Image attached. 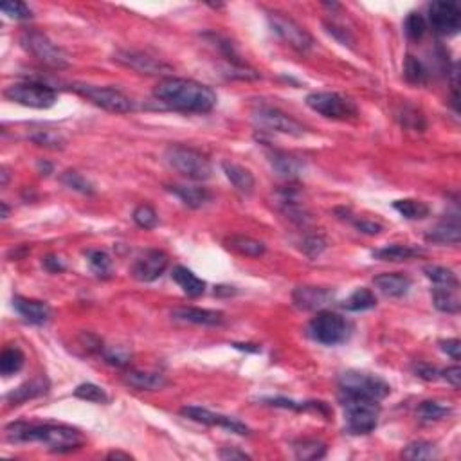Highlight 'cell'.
<instances>
[{"label":"cell","mask_w":461,"mask_h":461,"mask_svg":"<svg viewBox=\"0 0 461 461\" xmlns=\"http://www.w3.org/2000/svg\"><path fill=\"white\" fill-rule=\"evenodd\" d=\"M269 162L274 172L280 176H285V179H294V176L301 175L303 169H305V162L301 161L299 157L287 152H277V150H270Z\"/></svg>","instance_id":"cell-21"},{"label":"cell","mask_w":461,"mask_h":461,"mask_svg":"<svg viewBox=\"0 0 461 461\" xmlns=\"http://www.w3.org/2000/svg\"><path fill=\"white\" fill-rule=\"evenodd\" d=\"M168 254L162 253L159 249H150L145 251L136 260V263L132 265V276L137 281L143 283H150L155 281L157 277H161L164 274V270L168 269Z\"/></svg>","instance_id":"cell-16"},{"label":"cell","mask_w":461,"mask_h":461,"mask_svg":"<svg viewBox=\"0 0 461 461\" xmlns=\"http://www.w3.org/2000/svg\"><path fill=\"white\" fill-rule=\"evenodd\" d=\"M6 438L15 443H28L38 441L47 445L52 453H73L83 445V436L78 429L67 425L54 424H28V421H15L6 427Z\"/></svg>","instance_id":"cell-2"},{"label":"cell","mask_w":461,"mask_h":461,"mask_svg":"<svg viewBox=\"0 0 461 461\" xmlns=\"http://www.w3.org/2000/svg\"><path fill=\"white\" fill-rule=\"evenodd\" d=\"M256 125L261 128L273 130V132L287 133L292 137H303L306 133V128L301 125L299 121L290 117L283 110L276 109V107H269V104H260L253 112Z\"/></svg>","instance_id":"cell-11"},{"label":"cell","mask_w":461,"mask_h":461,"mask_svg":"<svg viewBox=\"0 0 461 461\" xmlns=\"http://www.w3.org/2000/svg\"><path fill=\"white\" fill-rule=\"evenodd\" d=\"M441 377L445 378L449 384H453L454 388H460L461 385V369L457 366H453V368H447L441 371Z\"/></svg>","instance_id":"cell-52"},{"label":"cell","mask_w":461,"mask_h":461,"mask_svg":"<svg viewBox=\"0 0 461 461\" xmlns=\"http://www.w3.org/2000/svg\"><path fill=\"white\" fill-rule=\"evenodd\" d=\"M168 191L173 193L175 197L181 198L188 208L198 209L204 208L208 202H211V193L205 188H198V186H168Z\"/></svg>","instance_id":"cell-26"},{"label":"cell","mask_w":461,"mask_h":461,"mask_svg":"<svg viewBox=\"0 0 461 461\" xmlns=\"http://www.w3.org/2000/svg\"><path fill=\"white\" fill-rule=\"evenodd\" d=\"M294 453L299 460H317L326 453V445L317 440H299L294 443Z\"/></svg>","instance_id":"cell-39"},{"label":"cell","mask_w":461,"mask_h":461,"mask_svg":"<svg viewBox=\"0 0 461 461\" xmlns=\"http://www.w3.org/2000/svg\"><path fill=\"white\" fill-rule=\"evenodd\" d=\"M267 404L274 405V407H283V409H292V411H317V413L330 417V407L325 402H296L289 400V398H267Z\"/></svg>","instance_id":"cell-31"},{"label":"cell","mask_w":461,"mask_h":461,"mask_svg":"<svg viewBox=\"0 0 461 461\" xmlns=\"http://www.w3.org/2000/svg\"><path fill=\"white\" fill-rule=\"evenodd\" d=\"M114 60L132 68L136 73L148 74V76H164V74L172 73V67L166 65L164 61L155 60V58L139 51H117L114 54Z\"/></svg>","instance_id":"cell-14"},{"label":"cell","mask_w":461,"mask_h":461,"mask_svg":"<svg viewBox=\"0 0 461 461\" xmlns=\"http://www.w3.org/2000/svg\"><path fill=\"white\" fill-rule=\"evenodd\" d=\"M402 456L405 460H413V461H420V460H433V457L438 456V449L434 443L431 441H413L409 445L405 447Z\"/></svg>","instance_id":"cell-38"},{"label":"cell","mask_w":461,"mask_h":461,"mask_svg":"<svg viewBox=\"0 0 461 461\" xmlns=\"http://www.w3.org/2000/svg\"><path fill=\"white\" fill-rule=\"evenodd\" d=\"M393 208L400 212L402 217L407 220H424L429 217L431 208L425 202L414 200V198H404V200H397Z\"/></svg>","instance_id":"cell-34"},{"label":"cell","mask_w":461,"mask_h":461,"mask_svg":"<svg viewBox=\"0 0 461 461\" xmlns=\"http://www.w3.org/2000/svg\"><path fill=\"white\" fill-rule=\"evenodd\" d=\"M8 179H9V173H8V169H2V186H6L8 184Z\"/></svg>","instance_id":"cell-58"},{"label":"cell","mask_w":461,"mask_h":461,"mask_svg":"<svg viewBox=\"0 0 461 461\" xmlns=\"http://www.w3.org/2000/svg\"><path fill=\"white\" fill-rule=\"evenodd\" d=\"M373 285L389 297H404L409 292L413 281L404 274H381L373 280Z\"/></svg>","instance_id":"cell-23"},{"label":"cell","mask_w":461,"mask_h":461,"mask_svg":"<svg viewBox=\"0 0 461 461\" xmlns=\"http://www.w3.org/2000/svg\"><path fill=\"white\" fill-rule=\"evenodd\" d=\"M173 319L184 323H193L200 326H220L224 325L225 317L222 312L208 309H197V306H181L172 312Z\"/></svg>","instance_id":"cell-19"},{"label":"cell","mask_w":461,"mask_h":461,"mask_svg":"<svg viewBox=\"0 0 461 461\" xmlns=\"http://www.w3.org/2000/svg\"><path fill=\"white\" fill-rule=\"evenodd\" d=\"M125 382L137 391H157V389H162L168 384L162 373L139 371V369H130L128 373L125 375Z\"/></svg>","instance_id":"cell-24"},{"label":"cell","mask_w":461,"mask_h":461,"mask_svg":"<svg viewBox=\"0 0 461 461\" xmlns=\"http://www.w3.org/2000/svg\"><path fill=\"white\" fill-rule=\"evenodd\" d=\"M424 274L433 281L434 287H457L456 274L447 267L427 265V267H424Z\"/></svg>","instance_id":"cell-36"},{"label":"cell","mask_w":461,"mask_h":461,"mask_svg":"<svg viewBox=\"0 0 461 461\" xmlns=\"http://www.w3.org/2000/svg\"><path fill=\"white\" fill-rule=\"evenodd\" d=\"M229 247L237 253H240L241 256H249V258H260L263 256L267 247H265L263 241L254 240L251 237H244V234H237V237H231L227 240Z\"/></svg>","instance_id":"cell-29"},{"label":"cell","mask_w":461,"mask_h":461,"mask_svg":"<svg viewBox=\"0 0 461 461\" xmlns=\"http://www.w3.org/2000/svg\"><path fill=\"white\" fill-rule=\"evenodd\" d=\"M103 357L114 366H125L130 361V353L121 346H110V348H103Z\"/></svg>","instance_id":"cell-47"},{"label":"cell","mask_w":461,"mask_h":461,"mask_svg":"<svg viewBox=\"0 0 461 461\" xmlns=\"http://www.w3.org/2000/svg\"><path fill=\"white\" fill-rule=\"evenodd\" d=\"M87 260L90 269L97 274L100 277H109L112 274V258L101 249L88 251Z\"/></svg>","instance_id":"cell-40"},{"label":"cell","mask_w":461,"mask_h":461,"mask_svg":"<svg viewBox=\"0 0 461 461\" xmlns=\"http://www.w3.org/2000/svg\"><path fill=\"white\" fill-rule=\"evenodd\" d=\"M218 456H220L222 460H251L249 454H245L237 449H222Z\"/></svg>","instance_id":"cell-54"},{"label":"cell","mask_w":461,"mask_h":461,"mask_svg":"<svg viewBox=\"0 0 461 461\" xmlns=\"http://www.w3.org/2000/svg\"><path fill=\"white\" fill-rule=\"evenodd\" d=\"M306 104L313 112L328 119H349L357 116L355 103L337 92H312L306 96Z\"/></svg>","instance_id":"cell-10"},{"label":"cell","mask_w":461,"mask_h":461,"mask_svg":"<svg viewBox=\"0 0 461 461\" xmlns=\"http://www.w3.org/2000/svg\"><path fill=\"white\" fill-rule=\"evenodd\" d=\"M433 303L440 312L457 313L461 309L460 296H457V287H434Z\"/></svg>","instance_id":"cell-28"},{"label":"cell","mask_w":461,"mask_h":461,"mask_svg":"<svg viewBox=\"0 0 461 461\" xmlns=\"http://www.w3.org/2000/svg\"><path fill=\"white\" fill-rule=\"evenodd\" d=\"M421 251L414 249V247H409V245H388V247H382V249L373 251V258L382 261H407L411 258L420 256Z\"/></svg>","instance_id":"cell-30"},{"label":"cell","mask_w":461,"mask_h":461,"mask_svg":"<svg viewBox=\"0 0 461 461\" xmlns=\"http://www.w3.org/2000/svg\"><path fill=\"white\" fill-rule=\"evenodd\" d=\"M74 397L81 398V400L92 402V404H109V395L104 393V389L96 384H80L74 389Z\"/></svg>","instance_id":"cell-42"},{"label":"cell","mask_w":461,"mask_h":461,"mask_svg":"<svg viewBox=\"0 0 461 461\" xmlns=\"http://www.w3.org/2000/svg\"><path fill=\"white\" fill-rule=\"evenodd\" d=\"M429 24L441 37H454L461 28V11L454 2L436 0L429 4Z\"/></svg>","instance_id":"cell-13"},{"label":"cell","mask_w":461,"mask_h":461,"mask_svg":"<svg viewBox=\"0 0 461 461\" xmlns=\"http://www.w3.org/2000/svg\"><path fill=\"white\" fill-rule=\"evenodd\" d=\"M4 96L13 103H18L29 109H51L52 104L58 101V94L54 88L44 83H35V81H25V83L9 85L4 90Z\"/></svg>","instance_id":"cell-7"},{"label":"cell","mask_w":461,"mask_h":461,"mask_svg":"<svg viewBox=\"0 0 461 461\" xmlns=\"http://www.w3.org/2000/svg\"><path fill=\"white\" fill-rule=\"evenodd\" d=\"M325 249H326V240L323 237H317V234L309 237L305 241H303V251H305L310 258L319 256Z\"/></svg>","instance_id":"cell-48"},{"label":"cell","mask_w":461,"mask_h":461,"mask_svg":"<svg viewBox=\"0 0 461 461\" xmlns=\"http://www.w3.org/2000/svg\"><path fill=\"white\" fill-rule=\"evenodd\" d=\"M2 218H8V215H9V208H8V204H6V202H2Z\"/></svg>","instance_id":"cell-57"},{"label":"cell","mask_w":461,"mask_h":461,"mask_svg":"<svg viewBox=\"0 0 461 461\" xmlns=\"http://www.w3.org/2000/svg\"><path fill=\"white\" fill-rule=\"evenodd\" d=\"M73 90L94 103L100 109L114 114H126L133 110V101L126 94L112 87H96V85L74 83Z\"/></svg>","instance_id":"cell-8"},{"label":"cell","mask_w":461,"mask_h":461,"mask_svg":"<svg viewBox=\"0 0 461 461\" xmlns=\"http://www.w3.org/2000/svg\"><path fill=\"white\" fill-rule=\"evenodd\" d=\"M182 417L189 418L193 421H198V424L204 425H217V427H224V429L231 431L234 434H240V436H245V434H249V427L241 421L234 420L231 417H225V414H218L212 413V411L204 409V407H198V405H186L181 409Z\"/></svg>","instance_id":"cell-15"},{"label":"cell","mask_w":461,"mask_h":461,"mask_svg":"<svg viewBox=\"0 0 461 461\" xmlns=\"http://www.w3.org/2000/svg\"><path fill=\"white\" fill-rule=\"evenodd\" d=\"M377 306V296L369 289H359L342 303V309L348 312H364Z\"/></svg>","instance_id":"cell-32"},{"label":"cell","mask_w":461,"mask_h":461,"mask_svg":"<svg viewBox=\"0 0 461 461\" xmlns=\"http://www.w3.org/2000/svg\"><path fill=\"white\" fill-rule=\"evenodd\" d=\"M449 413H450V407L441 405L440 402H431V400L421 402V405L418 407V414H420L421 420L425 421L441 420V418H445Z\"/></svg>","instance_id":"cell-44"},{"label":"cell","mask_w":461,"mask_h":461,"mask_svg":"<svg viewBox=\"0 0 461 461\" xmlns=\"http://www.w3.org/2000/svg\"><path fill=\"white\" fill-rule=\"evenodd\" d=\"M20 42L25 51L31 52L32 56L37 58L38 61H42L44 65H47V67L61 71V68H68V65H71L64 49L58 47L51 38L45 37L44 32L37 31V29L25 31L24 35H22Z\"/></svg>","instance_id":"cell-6"},{"label":"cell","mask_w":461,"mask_h":461,"mask_svg":"<svg viewBox=\"0 0 461 461\" xmlns=\"http://www.w3.org/2000/svg\"><path fill=\"white\" fill-rule=\"evenodd\" d=\"M341 404L345 407L346 429L348 433L361 436V434H369L377 429L378 417H381V404L375 398L362 397V395L339 393Z\"/></svg>","instance_id":"cell-3"},{"label":"cell","mask_w":461,"mask_h":461,"mask_svg":"<svg viewBox=\"0 0 461 461\" xmlns=\"http://www.w3.org/2000/svg\"><path fill=\"white\" fill-rule=\"evenodd\" d=\"M153 96L168 109L184 114H208L217 107L212 88L184 78H166L157 85Z\"/></svg>","instance_id":"cell-1"},{"label":"cell","mask_w":461,"mask_h":461,"mask_svg":"<svg viewBox=\"0 0 461 461\" xmlns=\"http://www.w3.org/2000/svg\"><path fill=\"white\" fill-rule=\"evenodd\" d=\"M404 76L405 80L409 81V83H414V85H421L427 81V76H429V73H427V68H425V65L421 64L418 58L414 56H407L404 61Z\"/></svg>","instance_id":"cell-41"},{"label":"cell","mask_w":461,"mask_h":461,"mask_svg":"<svg viewBox=\"0 0 461 461\" xmlns=\"http://www.w3.org/2000/svg\"><path fill=\"white\" fill-rule=\"evenodd\" d=\"M353 225H355L361 233L369 234V237H375V234L382 233V225L373 220H353Z\"/></svg>","instance_id":"cell-49"},{"label":"cell","mask_w":461,"mask_h":461,"mask_svg":"<svg viewBox=\"0 0 461 461\" xmlns=\"http://www.w3.org/2000/svg\"><path fill=\"white\" fill-rule=\"evenodd\" d=\"M339 389L345 393L362 395V397L384 400L391 393V385L378 375L362 373V371H346L339 378Z\"/></svg>","instance_id":"cell-9"},{"label":"cell","mask_w":461,"mask_h":461,"mask_svg":"<svg viewBox=\"0 0 461 461\" xmlns=\"http://www.w3.org/2000/svg\"><path fill=\"white\" fill-rule=\"evenodd\" d=\"M335 297L333 290L321 287H297L292 292L294 305L299 310H319L330 305Z\"/></svg>","instance_id":"cell-17"},{"label":"cell","mask_w":461,"mask_h":461,"mask_svg":"<svg viewBox=\"0 0 461 461\" xmlns=\"http://www.w3.org/2000/svg\"><path fill=\"white\" fill-rule=\"evenodd\" d=\"M425 238L434 244H447V245H457L460 244V220L456 215L443 218L440 224L434 225L429 233L425 234Z\"/></svg>","instance_id":"cell-22"},{"label":"cell","mask_w":461,"mask_h":461,"mask_svg":"<svg viewBox=\"0 0 461 461\" xmlns=\"http://www.w3.org/2000/svg\"><path fill=\"white\" fill-rule=\"evenodd\" d=\"M49 381L45 375H38L32 381L25 382V384L18 385L16 389H13L11 393L6 395V402L8 404H22V402L32 400V398H38L42 395H45L49 391Z\"/></svg>","instance_id":"cell-20"},{"label":"cell","mask_w":461,"mask_h":461,"mask_svg":"<svg viewBox=\"0 0 461 461\" xmlns=\"http://www.w3.org/2000/svg\"><path fill=\"white\" fill-rule=\"evenodd\" d=\"M173 281L176 285L181 287L182 292L188 294L191 297H198L205 292V281H202L200 277H197L189 269L182 267V265H176L172 273Z\"/></svg>","instance_id":"cell-27"},{"label":"cell","mask_w":461,"mask_h":461,"mask_svg":"<svg viewBox=\"0 0 461 461\" xmlns=\"http://www.w3.org/2000/svg\"><path fill=\"white\" fill-rule=\"evenodd\" d=\"M38 169H40V172H44L45 175H49V173H51V169H52V166L49 164V162H38Z\"/></svg>","instance_id":"cell-56"},{"label":"cell","mask_w":461,"mask_h":461,"mask_svg":"<svg viewBox=\"0 0 461 461\" xmlns=\"http://www.w3.org/2000/svg\"><path fill=\"white\" fill-rule=\"evenodd\" d=\"M441 352H445L447 355L454 359V361H460V349H461V342L457 339H447V341L440 342Z\"/></svg>","instance_id":"cell-50"},{"label":"cell","mask_w":461,"mask_h":461,"mask_svg":"<svg viewBox=\"0 0 461 461\" xmlns=\"http://www.w3.org/2000/svg\"><path fill=\"white\" fill-rule=\"evenodd\" d=\"M25 364V355L20 348H6L0 355V373L4 377H11V375L18 373Z\"/></svg>","instance_id":"cell-33"},{"label":"cell","mask_w":461,"mask_h":461,"mask_svg":"<svg viewBox=\"0 0 461 461\" xmlns=\"http://www.w3.org/2000/svg\"><path fill=\"white\" fill-rule=\"evenodd\" d=\"M132 218L140 229H146V231H150V229H153L157 224H159V217H157L155 209L148 204L137 205V208L133 209Z\"/></svg>","instance_id":"cell-43"},{"label":"cell","mask_w":461,"mask_h":461,"mask_svg":"<svg viewBox=\"0 0 461 461\" xmlns=\"http://www.w3.org/2000/svg\"><path fill=\"white\" fill-rule=\"evenodd\" d=\"M353 332L352 323L335 312H319L309 325V335L325 346L342 345Z\"/></svg>","instance_id":"cell-5"},{"label":"cell","mask_w":461,"mask_h":461,"mask_svg":"<svg viewBox=\"0 0 461 461\" xmlns=\"http://www.w3.org/2000/svg\"><path fill=\"white\" fill-rule=\"evenodd\" d=\"M109 460H133V456H130V454L126 453H121V450H114V453H110Z\"/></svg>","instance_id":"cell-55"},{"label":"cell","mask_w":461,"mask_h":461,"mask_svg":"<svg viewBox=\"0 0 461 461\" xmlns=\"http://www.w3.org/2000/svg\"><path fill=\"white\" fill-rule=\"evenodd\" d=\"M414 371H417L418 377L425 378V381H434V378L438 377L436 368H433V366H429V364H424V362H420V364L414 366Z\"/></svg>","instance_id":"cell-53"},{"label":"cell","mask_w":461,"mask_h":461,"mask_svg":"<svg viewBox=\"0 0 461 461\" xmlns=\"http://www.w3.org/2000/svg\"><path fill=\"white\" fill-rule=\"evenodd\" d=\"M405 35L411 38V40H421L427 31V22H425L424 16L420 13H411L407 18H405Z\"/></svg>","instance_id":"cell-45"},{"label":"cell","mask_w":461,"mask_h":461,"mask_svg":"<svg viewBox=\"0 0 461 461\" xmlns=\"http://www.w3.org/2000/svg\"><path fill=\"white\" fill-rule=\"evenodd\" d=\"M29 139H31L32 143H37L38 146H44V148L51 150H64L65 145H67V139H65L60 132H56V130H35Z\"/></svg>","instance_id":"cell-35"},{"label":"cell","mask_w":461,"mask_h":461,"mask_svg":"<svg viewBox=\"0 0 461 461\" xmlns=\"http://www.w3.org/2000/svg\"><path fill=\"white\" fill-rule=\"evenodd\" d=\"M60 181L64 182L68 189L81 193V195H94V193H96V188H94L92 182L85 179L81 173L74 172V169H68V172L61 173Z\"/></svg>","instance_id":"cell-37"},{"label":"cell","mask_w":461,"mask_h":461,"mask_svg":"<svg viewBox=\"0 0 461 461\" xmlns=\"http://www.w3.org/2000/svg\"><path fill=\"white\" fill-rule=\"evenodd\" d=\"M13 306L24 321L31 323V325L42 326L51 319V306L44 301L38 299H29V297L16 296L13 299Z\"/></svg>","instance_id":"cell-18"},{"label":"cell","mask_w":461,"mask_h":461,"mask_svg":"<svg viewBox=\"0 0 461 461\" xmlns=\"http://www.w3.org/2000/svg\"><path fill=\"white\" fill-rule=\"evenodd\" d=\"M164 159L169 168L188 176L191 181H208L212 175V164L209 157L189 146L173 145L168 146Z\"/></svg>","instance_id":"cell-4"},{"label":"cell","mask_w":461,"mask_h":461,"mask_svg":"<svg viewBox=\"0 0 461 461\" xmlns=\"http://www.w3.org/2000/svg\"><path fill=\"white\" fill-rule=\"evenodd\" d=\"M222 169H224L229 182H231L238 191L244 193V195H251V193L254 191L256 181H254V175L249 172V169L237 164V162H229V161L222 164Z\"/></svg>","instance_id":"cell-25"},{"label":"cell","mask_w":461,"mask_h":461,"mask_svg":"<svg viewBox=\"0 0 461 461\" xmlns=\"http://www.w3.org/2000/svg\"><path fill=\"white\" fill-rule=\"evenodd\" d=\"M269 24L277 37L285 42L287 45L296 49V51L306 52L313 45V40L309 35V31L305 28H301L292 18L283 15V13H269Z\"/></svg>","instance_id":"cell-12"},{"label":"cell","mask_w":461,"mask_h":461,"mask_svg":"<svg viewBox=\"0 0 461 461\" xmlns=\"http://www.w3.org/2000/svg\"><path fill=\"white\" fill-rule=\"evenodd\" d=\"M2 13L8 15L9 18H15V20H28L31 18L32 13L24 2H4V4L0 6Z\"/></svg>","instance_id":"cell-46"},{"label":"cell","mask_w":461,"mask_h":461,"mask_svg":"<svg viewBox=\"0 0 461 461\" xmlns=\"http://www.w3.org/2000/svg\"><path fill=\"white\" fill-rule=\"evenodd\" d=\"M42 263H44L45 269H47L49 273H52V274L64 273V270H65L64 261H61L60 258H58V256H54V254H51V256H45V258H44V261H42Z\"/></svg>","instance_id":"cell-51"}]
</instances>
